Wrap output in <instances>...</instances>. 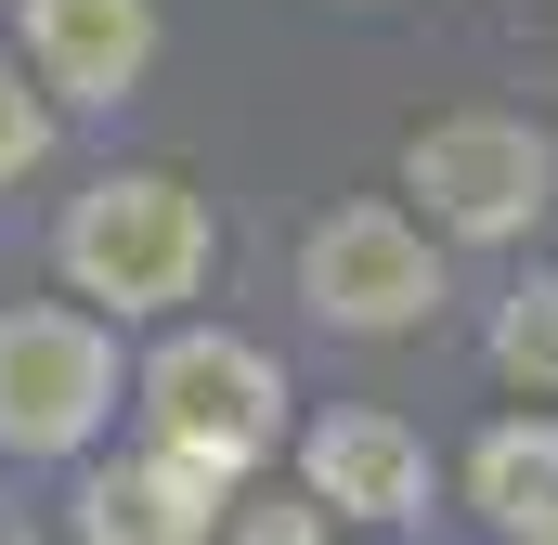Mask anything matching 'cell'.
<instances>
[{
  "label": "cell",
  "instance_id": "cell-1",
  "mask_svg": "<svg viewBox=\"0 0 558 545\" xmlns=\"http://www.w3.org/2000/svg\"><path fill=\"white\" fill-rule=\"evenodd\" d=\"M208 195L195 182H169V169H105L78 208H65V234H52V261L65 286L92 299V312H169V299H195L208 286Z\"/></svg>",
  "mask_w": 558,
  "mask_h": 545
},
{
  "label": "cell",
  "instance_id": "cell-2",
  "mask_svg": "<svg viewBox=\"0 0 558 545\" xmlns=\"http://www.w3.org/2000/svg\"><path fill=\"white\" fill-rule=\"evenodd\" d=\"M143 428L182 455V468H208V481H247L260 455L286 441V377L260 338H169L156 364H143Z\"/></svg>",
  "mask_w": 558,
  "mask_h": 545
},
{
  "label": "cell",
  "instance_id": "cell-3",
  "mask_svg": "<svg viewBox=\"0 0 558 545\" xmlns=\"http://www.w3.org/2000/svg\"><path fill=\"white\" fill-rule=\"evenodd\" d=\"M118 415V338L105 312L13 299L0 312V455H78Z\"/></svg>",
  "mask_w": 558,
  "mask_h": 545
},
{
  "label": "cell",
  "instance_id": "cell-4",
  "mask_svg": "<svg viewBox=\"0 0 558 545\" xmlns=\"http://www.w3.org/2000/svg\"><path fill=\"white\" fill-rule=\"evenodd\" d=\"M403 195H428V221L441 234H468V247H507V234H533L558 195V156L520 118H428L403 131Z\"/></svg>",
  "mask_w": 558,
  "mask_h": 545
},
{
  "label": "cell",
  "instance_id": "cell-5",
  "mask_svg": "<svg viewBox=\"0 0 558 545\" xmlns=\"http://www.w3.org/2000/svg\"><path fill=\"white\" fill-rule=\"evenodd\" d=\"M299 299L351 338H403V325L441 312V261H428V234L403 208H325L299 234Z\"/></svg>",
  "mask_w": 558,
  "mask_h": 545
},
{
  "label": "cell",
  "instance_id": "cell-6",
  "mask_svg": "<svg viewBox=\"0 0 558 545\" xmlns=\"http://www.w3.org/2000/svg\"><path fill=\"white\" fill-rule=\"evenodd\" d=\"M156 65V0H26V78L52 105H131Z\"/></svg>",
  "mask_w": 558,
  "mask_h": 545
},
{
  "label": "cell",
  "instance_id": "cell-7",
  "mask_svg": "<svg viewBox=\"0 0 558 545\" xmlns=\"http://www.w3.org/2000/svg\"><path fill=\"white\" fill-rule=\"evenodd\" d=\"M299 481H312L325 520H416L428 507V441L403 415H325L299 441Z\"/></svg>",
  "mask_w": 558,
  "mask_h": 545
},
{
  "label": "cell",
  "instance_id": "cell-8",
  "mask_svg": "<svg viewBox=\"0 0 558 545\" xmlns=\"http://www.w3.org/2000/svg\"><path fill=\"white\" fill-rule=\"evenodd\" d=\"M208 533H221V481L182 468L169 441L92 468V494H78V545H208Z\"/></svg>",
  "mask_w": 558,
  "mask_h": 545
},
{
  "label": "cell",
  "instance_id": "cell-9",
  "mask_svg": "<svg viewBox=\"0 0 558 545\" xmlns=\"http://www.w3.org/2000/svg\"><path fill=\"white\" fill-rule=\"evenodd\" d=\"M468 494H481V520H494L507 545H546L558 533V428H546V415L494 428V441L468 455Z\"/></svg>",
  "mask_w": 558,
  "mask_h": 545
},
{
  "label": "cell",
  "instance_id": "cell-10",
  "mask_svg": "<svg viewBox=\"0 0 558 545\" xmlns=\"http://www.w3.org/2000/svg\"><path fill=\"white\" fill-rule=\"evenodd\" d=\"M494 377L533 390V403H558V272L507 286V312H494Z\"/></svg>",
  "mask_w": 558,
  "mask_h": 545
},
{
  "label": "cell",
  "instance_id": "cell-11",
  "mask_svg": "<svg viewBox=\"0 0 558 545\" xmlns=\"http://www.w3.org/2000/svg\"><path fill=\"white\" fill-rule=\"evenodd\" d=\"M39 156H52V92L13 78V52H0V182H26Z\"/></svg>",
  "mask_w": 558,
  "mask_h": 545
},
{
  "label": "cell",
  "instance_id": "cell-12",
  "mask_svg": "<svg viewBox=\"0 0 558 545\" xmlns=\"http://www.w3.org/2000/svg\"><path fill=\"white\" fill-rule=\"evenodd\" d=\"M234 545H325V507H312V481H299V494H260Z\"/></svg>",
  "mask_w": 558,
  "mask_h": 545
},
{
  "label": "cell",
  "instance_id": "cell-13",
  "mask_svg": "<svg viewBox=\"0 0 558 545\" xmlns=\"http://www.w3.org/2000/svg\"><path fill=\"white\" fill-rule=\"evenodd\" d=\"M546 545H558V533H546Z\"/></svg>",
  "mask_w": 558,
  "mask_h": 545
}]
</instances>
